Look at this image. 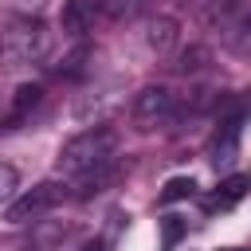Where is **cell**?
I'll use <instances>...</instances> for the list:
<instances>
[{
	"label": "cell",
	"mask_w": 251,
	"mask_h": 251,
	"mask_svg": "<svg viewBox=\"0 0 251 251\" xmlns=\"http://www.w3.org/2000/svg\"><path fill=\"white\" fill-rule=\"evenodd\" d=\"M247 188H251V176H227V180H220L212 204H216V208H231V204H239V200L247 196Z\"/></svg>",
	"instance_id": "3"
},
{
	"label": "cell",
	"mask_w": 251,
	"mask_h": 251,
	"mask_svg": "<svg viewBox=\"0 0 251 251\" xmlns=\"http://www.w3.org/2000/svg\"><path fill=\"white\" fill-rule=\"evenodd\" d=\"M196 192V180L192 176H173V180H165V188L157 192V200L161 204H176V200H188Z\"/></svg>",
	"instance_id": "6"
},
{
	"label": "cell",
	"mask_w": 251,
	"mask_h": 251,
	"mask_svg": "<svg viewBox=\"0 0 251 251\" xmlns=\"http://www.w3.org/2000/svg\"><path fill=\"white\" fill-rule=\"evenodd\" d=\"M220 251H239V247H220Z\"/></svg>",
	"instance_id": "10"
},
{
	"label": "cell",
	"mask_w": 251,
	"mask_h": 251,
	"mask_svg": "<svg viewBox=\"0 0 251 251\" xmlns=\"http://www.w3.org/2000/svg\"><path fill=\"white\" fill-rule=\"evenodd\" d=\"M94 20V0H67L63 4V27L67 31H82Z\"/></svg>",
	"instance_id": "4"
},
{
	"label": "cell",
	"mask_w": 251,
	"mask_h": 251,
	"mask_svg": "<svg viewBox=\"0 0 251 251\" xmlns=\"http://www.w3.org/2000/svg\"><path fill=\"white\" fill-rule=\"evenodd\" d=\"M59 196H63V188H59V184H51V180L35 184L31 192H24L20 200H12V204H8V224H27V220H35V216L51 212V208L59 204Z\"/></svg>",
	"instance_id": "2"
},
{
	"label": "cell",
	"mask_w": 251,
	"mask_h": 251,
	"mask_svg": "<svg viewBox=\"0 0 251 251\" xmlns=\"http://www.w3.org/2000/svg\"><path fill=\"white\" fill-rule=\"evenodd\" d=\"M82 251H110V247H106V243H86Z\"/></svg>",
	"instance_id": "9"
},
{
	"label": "cell",
	"mask_w": 251,
	"mask_h": 251,
	"mask_svg": "<svg viewBox=\"0 0 251 251\" xmlns=\"http://www.w3.org/2000/svg\"><path fill=\"white\" fill-rule=\"evenodd\" d=\"M184 231H188V220L184 216H161V247L165 251H173L184 239Z\"/></svg>",
	"instance_id": "7"
},
{
	"label": "cell",
	"mask_w": 251,
	"mask_h": 251,
	"mask_svg": "<svg viewBox=\"0 0 251 251\" xmlns=\"http://www.w3.org/2000/svg\"><path fill=\"white\" fill-rule=\"evenodd\" d=\"M165 110H169V90H141V98H137V106H133L137 122H149V118H157V114H165Z\"/></svg>",
	"instance_id": "5"
},
{
	"label": "cell",
	"mask_w": 251,
	"mask_h": 251,
	"mask_svg": "<svg viewBox=\"0 0 251 251\" xmlns=\"http://www.w3.org/2000/svg\"><path fill=\"white\" fill-rule=\"evenodd\" d=\"M16 184H20V173H16L12 165L0 161V200H8V196L16 192Z\"/></svg>",
	"instance_id": "8"
},
{
	"label": "cell",
	"mask_w": 251,
	"mask_h": 251,
	"mask_svg": "<svg viewBox=\"0 0 251 251\" xmlns=\"http://www.w3.org/2000/svg\"><path fill=\"white\" fill-rule=\"evenodd\" d=\"M114 145H118L114 129H86V133H78V137H71V141L63 145V153H59V169H63L67 176H82V180H90V176H98V173L110 165Z\"/></svg>",
	"instance_id": "1"
}]
</instances>
